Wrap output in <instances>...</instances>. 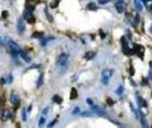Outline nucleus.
I'll use <instances>...</instances> for the list:
<instances>
[{"mask_svg": "<svg viewBox=\"0 0 152 128\" xmlns=\"http://www.w3.org/2000/svg\"><path fill=\"white\" fill-rule=\"evenodd\" d=\"M6 46L9 48L10 52L12 53V55L15 57L17 55L20 54L21 52V48L19 47V45L13 40L9 39V38H6Z\"/></svg>", "mask_w": 152, "mask_h": 128, "instance_id": "obj_1", "label": "nucleus"}, {"mask_svg": "<svg viewBox=\"0 0 152 128\" xmlns=\"http://www.w3.org/2000/svg\"><path fill=\"white\" fill-rule=\"evenodd\" d=\"M58 65L61 71V74H64L67 70L68 66V55L66 53H62L58 57Z\"/></svg>", "mask_w": 152, "mask_h": 128, "instance_id": "obj_2", "label": "nucleus"}, {"mask_svg": "<svg viewBox=\"0 0 152 128\" xmlns=\"http://www.w3.org/2000/svg\"><path fill=\"white\" fill-rule=\"evenodd\" d=\"M112 73H113V71L108 70V69H106V70H104V71L102 72V82H103L104 84H106V85L108 84L110 76L113 74Z\"/></svg>", "mask_w": 152, "mask_h": 128, "instance_id": "obj_3", "label": "nucleus"}, {"mask_svg": "<svg viewBox=\"0 0 152 128\" xmlns=\"http://www.w3.org/2000/svg\"><path fill=\"white\" fill-rule=\"evenodd\" d=\"M115 9L116 11L119 13V14H122L124 11H125V4L124 2L122 1V0H117V1L115 2Z\"/></svg>", "mask_w": 152, "mask_h": 128, "instance_id": "obj_4", "label": "nucleus"}, {"mask_svg": "<svg viewBox=\"0 0 152 128\" xmlns=\"http://www.w3.org/2000/svg\"><path fill=\"white\" fill-rule=\"evenodd\" d=\"M10 100H11V102L14 105L15 108H17L20 106V99L18 97V95H16L14 93H12L11 97H10Z\"/></svg>", "mask_w": 152, "mask_h": 128, "instance_id": "obj_5", "label": "nucleus"}, {"mask_svg": "<svg viewBox=\"0 0 152 128\" xmlns=\"http://www.w3.org/2000/svg\"><path fill=\"white\" fill-rule=\"evenodd\" d=\"M24 30H25V23L22 19H20L17 23V31L19 34H22L24 33Z\"/></svg>", "mask_w": 152, "mask_h": 128, "instance_id": "obj_6", "label": "nucleus"}, {"mask_svg": "<svg viewBox=\"0 0 152 128\" xmlns=\"http://www.w3.org/2000/svg\"><path fill=\"white\" fill-rule=\"evenodd\" d=\"M91 109H92V111H93L95 114H97V115L99 116H103L106 115L105 111H104L101 108H99V106H92Z\"/></svg>", "mask_w": 152, "mask_h": 128, "instance_id": "obj_7", "label": "nucleus"}, {"mask_svg": "<svg viewBox=\"0 0 152 128\" xmlns=\"http://www.w3.org/2000/svg\"><path fill=\"white\" fill-rule=\"evenodd\" d=\"M25 19H26V21H27L29 23H30V24H34L35 22H36L35 17L32 15V14L30 13V12H29V13H27V14H25Z\"/></svg>", "mask_w": 152, "mask_h": 128, "instance_id": "obj_8", "label": "nucleus"}, {"mask_svg": "<svg viewBox=\"0 0 152 128\" xmlns=\"http://www.w3.org/2000/svg\"><path fill=\"white\" fill-rule=\"evenodd\" d=\"M20 56H22V58L25 62H27V63H30V56H29V54H28L26 51L21 50V52H20Z\"/></svg>", "mask_w": 152, "mask_h": 128, "instance_id": "obj_9", "label": "nucleus"}, {"mask_svg": "<svg viewBox=\"0 0 152 128\" xmlns=\"http://www.w3.org/2000/svg\"><path fill=\"white\" fill-rule=\"evenodd\" d=\"M96 53L93 52V51H87L84 55V57L87 59V60H90V59H92L94 56H95Z\"/></svg>", "mask_w": 152, "mask_h": 128, "instance_id": "obj_10", "label": "nucleus"}, {"mask_svg": "<svg viewBox=\"0 0 152 128\" xmlns=\"http://www.w3.org/2000/svg\"><path fill=\"white\" fill-rule=\"evenodd\" d=\"M77 97H78V92H77L75 88H73L71 90V93H70V99L71 100H75Z\"/></svg>", "mask_w": 152, "mask_h": 128, "instance_id": "obj_11", "label": "nucleus"}, {"mask_svg": "<svg viewBox=\"0 0 152 128\" xmlns=\"http://www.w3.org/2000/svg\"><path fill=\"white\" fill-rule=\"evenodd\" d=\"M135 48H137V54L142 58V56L144 54V48L140 45H137V46H135Z\"/></svg>", "mask_w": 152, "mask_h": 128, "instance_id": "obj_12", "label": "nucleus"}, {"mask_svg": "<svg viewBox=\"0 0 152 128\" xmlns=\"http://www.w3.org/2000/svg\"><path fill=\"white\" fill-rule=\"evenodd\" d=\"M135 7L137 8L138 11H141L143 9V6H142V2L140 0H135Z\"/></svg>", "mask_w": 152, "mask_h": 128, "instance_id": "obj_13", "label": "nucleus"}, {"mask_svg": "<svg viewBox=\"0 0 152 128\" xmlns=\"http://www.w3.org/2000/svg\"><path fill=\"white\" fill-rule=\"evenodd\" d=\"M136 99L138 100V104H139L140 107H147V103H146V101H145L142 98H140V96H137Z\"/></svg>", "mask_w": 152, "mask_h": 128, "instance_id": "obj_14", "label": "nucleus"}, {"mask_svg": "<svg viewBox=\"0 0 152 128\" xmlns=\"http://www.w3.org/2000/svg\"><path fill=\"white\" fill-rule=\"evenodd\" d=\"M53 101L57 103V104H61V103L63 102V99L61 98L60 96H58V95H55L54 97H53Z\"/></svg>", "mask_w": 152, "mask_h": 128, "instance_id": "obj_15", "label": "nucleus"}, {"mask_svg": "<svg viewBox=\"0 0 152 128\" xmlns=\"http://www.w3.org/2000/svg\"><path fill=\"white\" fill-rule=\"evenodd\" d=\"M43 78H44V74L41 73L39 76L38 82H37V88H40L42 84H43Z\"/></svg>", "mask_w": 152, "mask_h": 128, "instance_id": "obj_16", "label": "nucleus"}, {"mask_svg": "<svg viewBox=\"0 0 152 128\" xmlns=\"http://www.w3.org/2000/svg\"><path fill=\"white\" fill-rule=\"evenodd\" d=\"M43 35H44L43 33H40V31H35V33L32 34V37L34 38V39H40V38L43 37Z\"/></svg>", "mask_w": 152, "mask_h": 128, "instance_id": "obj_17", "label": "nucleus"}, {"mask_svg": "<svg viewBox=\"0 0 152 128\" xmlns=\"http://www.w3.org/2000/svg\"><path fill=\"white\" fill-rule=\"evenodd\" d=\"M59 2H60V0H54V1H52V2L50 3V7H51V8H55V7H57L58 5H59Z\"/></svg>", "mask_w": 152, "mask_h": 128, "instance_id": "obj_18", "label": "nucleus"}, {"mask_svg": "<svg viewBox=\"0 0 152 128\" xmlns=\"http://www.w3.org/2000/svg\"><path fill=\"white\" fill-rule=\"evenodd\" d=\"M87 8L89 9V10H91V11H93V10H96L97 9V7H96V5L94 4V3H89L88 6H87Z\"/></svg>", "mask_w": 152, "mask_h": 128, "instance_id": "obj_19", "label": "nucleus"}, {"mask_svg": "<svg viewBox=\"0 0 152 128\" xmlns=\"http://www.w3.org/2000/svg\"><path fill=\"white\" fill-rule=\"evenodd\" d=\"M124 90H125V89H124L123 86H119V87L116 89L115 92H116V94H118V95H122V94H123V92H124Z\"/></svg>", "mask_w": 152, "mask_h": 128, "instance_id": "obj_20", "label": "nucleus"}, {"mask_svg": "<svg viewBox=\"0 0 152 128\" xmlns=\"http://www.w3.org/2000/svg\"><path fill=\"white\" fill-rule=\"evenodd\" d=\"M53 40H54V38H53V37H48V38H47V39H44V40L41 41V44H42V46H46V45H47V43H48V41Z\"/></svg>", "mask_w": 152, "mask_h": 128, "instance_id": "obj_21", "label": "nucleus"}, {"mask_svg": "<svg viewBox=\"0 0 152 128\" xmlns=\"http://www.w3.org/2000/svg\"><path fill=\"white\" fill-rule=\"evenodd\" d=\"M46 122V116H42L40 119V122H39V126H42Z\"/></svg>", "mask_w": 152, "mask_h": 128, "instance_id": "obj_22", "label": "nucleus"}, {"mask_svg": "<svg viewBox=\"0 0 152 128\" xmlns=\"http://www.w3.org/2000/svg\"><path fill=\"white\" fill-rule=\"evenodd\" d=\"M6 37H4L1 33H0V44L6 45Z\"/></svg>", "mask_w": 152, "mask_h": 128, "instance_id": "obj_23", "label": "nucleus"}, {"mask_svg": "<svg viewBox=\"0 0 152 128\" xmlns=\"http://www.w3.org/2000/svg\"><path fill=\"white\" fill-rule=\"evenodd\" d=\"M9 116H10L9 112H8L7 110H5V112H4V114H3V120L6 121V120L9 117Z\"/></svg>", "mask_w": 152, "mask_h": 128, "instance_id": "obj_24", "label": "nucleus"}, {"mask_svg": "<svg viewBox=\"0 0 152 128\" xmlns=\"http://www.w3.org/2000/svg\"><path fill=\"white\" fill-rule=\"evenodd\" d=\"M80 111H81V108H75L73 110V115H78V114H80Z\"/></svg>", "mask_w": 152, "mask_h": 128, "instance_id": "obj_25", "label": "nucleus"}, {"mask_svg": "<svg viewBox=\"0 0 152 128\" xmlns=\"http://www.w3.org/2000/svg\"><path fill=\"white\" fill-rule=\"evenodd\" d=\"M110 0H99V3L100 5H106L107 3H108Z\"/></svg>", "mask_w": 152, "mask_h": 128, "instance_id": "obj_26", "label": "nucleus"}, {"mask_svg": "<svg viewBox=\"0 0 152 128\" xmlns=\"http://www.w3.org/2000/svg\"><path fill=\"white\" fill-rule=\"evenodd\" d=\"M22 118H23V121H26L27 120V116L25 115V109L22 110Z\"/></svg>", "mask_w": 152, "mask_h": 128, "instance_id": "obj_27", "label": "nucleus"}, {"mask_svg": "<svg viewBox=\"0 0 152 128\" xmlns=\"http://www.w3.org/2000/svg\"><path fill=\"white\" fill-rule=\"evenodd\" d=\"M48 108H46L42 111V115H43V116H46V115L48 114Z\"/></svg>", "mask_w": 152, "mask_h": 128, "instance_id": "obj_28", "label": "nucleus"}, {"mask_svg": "<svg viewBox=\"0 0 152 128\" xmlns=\"http://www.w3.org/2000/svg\"><path fill=\"white\" fill-rule=\"evenodd\" d=\"M99 34H100V36L102 37V39H105V37H106V34L103 33V30H100V31H99Z\"/></svg>", "mask_w": 152, "mask_h": 128, "instance_id": "obj_29", "label": "nucleus"}, {"mask_svg": "<svg viewBox=\"0 0 152 128\" xmlns=\"http://www.w3.org/2000/svg\"><path fill=\"white\" fill-rule=\"evenodd\" d=\"M8 82H9V83L13 82V76H12L11 74L8 75Z\"/></svg>", "mask_w": 152, "mask_h": 128, "instance_id": "obj_30", "label": "nucleus"}, {"mask_svg": "<svg viewBox=\"0 0 152 128\" xmlns=\"http://www.w3.org/2000/svg\"><path fill=\"white\" fill-rule=\"evenodd\" d=\"M90 116V114L89 113V112H87V111H85V112H83L82 113V116Z\"/></svg>", "mask_w": 152, "mask_h": 128, "instance_id": "obj_31", "label": "nucleus"}, {"mask_svg": "<svg viewBox=\"0 0 152 128\" xmlns=\"http://www.w3.org/2000/svg\"><path fill=\"white\" fill-rule=\"evenodd\" d=\"M87 102H88V104H89V105H92L93 103H92V101H91L90 99H87V101H86Z\"/></svg>", "mask_w": 152, "mask_h": 128, "instance_id": "obj_32", "label": "nucleus"}, {"mask_svg": "<svg viewBox=\"0 0 152 128\" xmlns=\"http://www.w3.org/2000/svg\"><path fill=\"white\" fill-rule=\"evenodd\" d=\"M55 122H56V120H54V121H53V122H51V123H50V124H49L48 126V127H50V126H53V125L55 124Z\"/></svg>", "mask_w": 152, "mask_h": 128, "instance_id": "obj_33", "label": "nucleus"}, {"mask_svg": "<svg viewBox=\"0 0 152 128\" xmlns=\"http://www.w3.org/2000/svg\"><path fill=\"white\" fill-rule=\"evenodd\" d=\"M7 14H8V13H7L6 11L2 13V15H3V17H7Z\"/></svg>", "mask_w": 152, "mask_h": 128, "instance_id": "obj_34", "label": "nucleus"}, {"mask_svg": "<svg viewBox=\"0 0 152 128\" xmlns=\"http://www.w3.org/2000/svg\"><path fill=\"white\" fill-rule=\"evenodd\" d=\"M6 83V79L5 78H1V84H4Z\"/></svg>", "mask_w": 152, "mask_h": 128, "instance_id": "obj_35", "label": "nucleus"}, {"mask_svg": "<svg viewBox=\"0 0 152 128\" xmlns=\"http://www.w3.org/2000/svg\"><path fill=\"white\" fill-rule=\"evenodd\" d=\"M107 101H109V104H110V105H113V101H112L110 99H108V100H107Z\"/></svg>", "mask_w": 152, "mask_h": 128, "instance_id": "obj_36", "label": "nucleus"}]
</instances>
